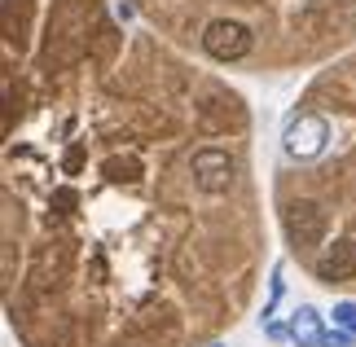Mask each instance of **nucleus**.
Masks as SVG:
<instances>
[{
  "instance_id": "obj_1",
  "label": "nucleus",
  "mask_w": 356,
  "mask_h": 347,
  "mask_svg": "<svg viewBox=\"0 0 356 347\" xmlns=\"http://www.w3.org/2000/svg\"><path fill=\"white\" fill-rule=\"evenodd\" d=\"M189 176H194V189L207 193V198H220L238 185V159L220 145H202L189 159Z\"/></svg>"
},
{
  "instance_id": "obj_2",
  "label": "nucleus",
  "mask_w": 356,
  "mask_h": 347,
  "mask_svg": "<svg viewBox=\"0 0 356 347\" xmlns=\"http://www.w3.org/2000/svg\"><path fill=\"white\" fill-rule=\"evenodd\" d=\"M198 45L216 62H242L246 53L255 49V35H251V26L238 22V18H211L207 26H202Z\"/></svg>"
},
{
  "instance_id": "obj_3",
  "label": "nucleus",
  "mask_w": 356,
  "mask_h": 347,
  "mask_svg": "<svg viewBox=\"0 0 356 347\" xmlns=\"http://www.w3.org/2000/svg\"><path fill=\"white\" fill-rule=\"evenodd\" d=\"M325 141H330V123L321 115H299V119H291V128H286L282 150L291 159H317L325 150Z\"/></svg>"
},
{
  "instance_id": "obj_4",
  "label": "nucleus",
  "mask_w": 356,
  "mask_h": 347,
  "mask_svg": "<svg viewBox=\"0 0 356 347\" xmlns=\"http://www.w3.org/2000/svg\"><path fill=\"white\" fill-rule=\"evenodd\" d=\"M286 238H291V246H299V251H312V246H321L325 238V211L317 202H291L286 207Z\"/></svg>"
},
{
  "instance_id": "obj_5",
  "label": "nucleus",
  "mask_w": 356,
  "mask_h": 347,
  "mask_svg": "<svg viewBox=\"0 0 356 347\" xmlns=\"http://www.w3.org/2000/svg\"><path fill=\"white\" fill-rule=\"evenodd\" d=\"M312 273L321 277V282H352L356 277V242H334L325 246V251L317 255V264H312Z\"/></svg>"
},
{
  "instance_id": "obj_6",
  "label": "nucleus",
  "mask_w": 356,
  "mask_h": 347,
  "mask_svg": "<svg viewBox=\"0 0 356 347\" xmlns=\"http://www.w3.org/2000/svg\"><path fill=\"white\" fill-rule=\"evenodd\" d=\"M291 339L299 343V347H321V339H325V330H321V316H317V308H308V303H299L295 308V316H291Z\"/></svg>"
},
{
  "instance_id": "obj_7",
  "label": "nucleus",
  "mask_w": 356,
  "mask_h": 347,
  "mask_svg": "<svg viewBox=\"0 0 356 347\" xmlns=\"http://www.w3.org/2000/svg\"><path fill=\"white\" fill-rule=\"evenodd\" d=\"M330 321H334L339 330H348V334H356V303H352V299H343V303H334Z\"/></svg>"
},
{
  "instance_id": "obj_8",
  "label": "nucleus",
  "mask_w": 356,
  "mask_h": 347,
  "mask_svg": "<svg viewBox=\"0 0 356 347\" xmlns=\"http://www.w3.org/2000/svg\"><path fill=\"white\" fill-rule=\"evenodd\" d=\"M356 343V334H348V330H325V339H321V347H352Z\"/></svg>"
},
{
  "instance_id": "obj_9",
  "label": "nucleus",
  "mask_w": 356,
  "mask_h": 347,
  "mask_svg": "<svg viewBox=\"0 0 356 347\" xmlns=\"http://www.w3.org/2000/svg\"><path fill=\"white\" fill-rule=\"evenodd\" d=\"M211 347H225V343H211Z\"/></svg>"
}]
</instances>
